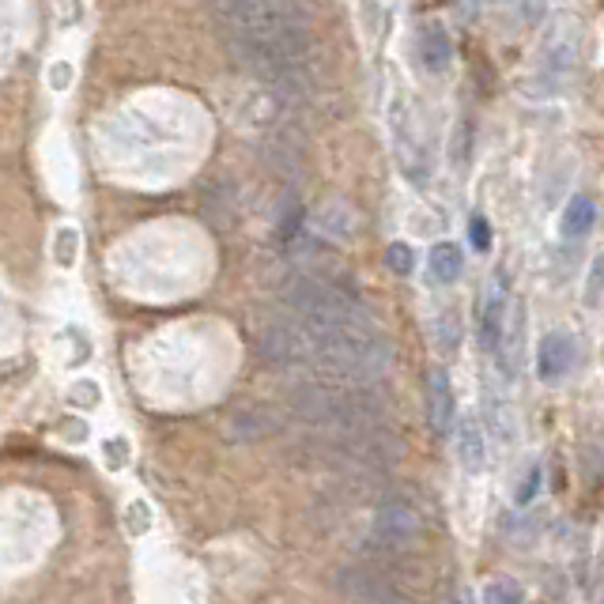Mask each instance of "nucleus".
<instances>
[{
  "instance_id": "obj_1",
  "label": "nucleus",
  "mask_w": 604,
  "mask_h": 604,
  "mask_svg": "<svg viewBox=\"0 0 604 604\" xmlns=\"http://www.w3.org/2000/svg\"><path fill=\"white\" fill-rule=\"evenodd\" d=\"M212 12L224 27L227 50L268 83L276 99H299L310 88L306 53H310V23L299 4H216Z\"/></svg>"
},
{
  "instance_id": "obj_2",
  "label": "nucleus",
  "mask_w": 604,
  "mask_h": 604,
  "mask_svg": "<svg viewBox=\"0 0 604 604\" xmlns=\"http://www.w3.org/2000/svg\"><path fill=\"white\" fill-rule=\"evenodd\" d=\"M574 57H578V31H574L571 19L555 23V31L544 38L541 46V65H536V91L552 95L567 83L574 72Z\"/></svg>"
},
{
  "instance_id": "obj_3",
  "label": "nucleus",
  "mask_w": 604,
  "mask_h": 604,
  "mask_svg": "<svg viewBox=\"0 0 604 604\" xmlns=\"http://www.w3.org/2000/svg\"><path fill=\"white\" fill-rule=\"evenodd\" d=\"M416 536H419V514L405 498H386L374 511V541L378 544H386V548H408Z\"/></svg>"
},
{
  "instance_id": "obj_4",
  "label": "nucleus",
  "mask_w": 604,
  "mask_h": 604,
  "mask_svg": "<svg viewBox=\"0 0 604 604\" xmlns=\"http://www.w3.org/2000/svg\"><path fill=\"white\" fill-rule=\"evenodd\" d=\"M571 363H574V340L567 333H548L541 340V351H536V374L544 382H555L571 370Z\"/></svg>"
},
{
  "instance_id": "obj_5",
  "label": "nucleus",
  "mask_w": 604,
  "mask_h": 604,
  "mask_svg": "<svg viewBox=\"0 0 604 604\" xmlns=\"http://www.w3.org/2000/svg\"><path fill=\"white\" fill-rule=\"evenodd\" d=\"M419 57H424L427 72H446L449 61H454V42H449L443 23H427L419 31Z\"/></svg>"
},
{
  "instance_id": "obj_6",
  "label": "nucleus",
  "mask_w": 604,
  "mask_h": 604,
  "mask_svg": "<svg viewBox=\"0 0 604 604\" xmlns=\"http://www.w3.org/2000/svg\"><path fill=\"white\" fill-rule=\"evenodd\" d=\"M476 325H481V344L487 351H498V340H503V333H506V299H503V291H487V299L481 306V314H476Z\"/></svg>"
},
{
  "instance_id": "obj_7",
  "label": "nucleus",
  "mask_w": 604,
  "mask_h": 604,
  "mask_svg": "<svg viewBox=\"0 0 604 604\" xmlns=\"http://www.w3.org/2000/svg\"><path fill=\"white\" fill-rule=\"evenodd\" d=\"M430 424L438 435H449V427H454V386L443 370L430 374Z\"/></svg>"
},
{
  "instance_id": "obj_8",
  "label": "nucleus",
  "mask_w": 604,
  "mask_h": 604,
  "mask_svg": "<svg viewBox=\"0 0 604 604\" xmlns=\"http://www.w3.org/2000/svg\"><path fill=\"white\" fill-rule=\"evenodd\" d=\"M593 224H597V205L590 197H571L560 219L563 238H586L593 231Z\"/></svg>"
},
{
  "instance_id": "obj_9",
  "label": "nucleus",
  "mask_w": 604,
  "mask_h": 604,
  "mask_svg": "<svg viewBox=\"0 0 604 604\" xmlns=\"http://www.w3.org/2000/svg\"><path fill=\"white\" fill-rule=\"evenodd\" d=\"M457 457H462L465 468H484V427L481 419L465 416L462 424H457Z\"/></svg>"
},
{
  "instance_id": "obj_10",
  "label": "nucleus",
  "mask_w": 604,
  "mask_h": 604,
  "mask_svg": "<svg viewBox=\"0 0 604 604\" xmlns=\"http://www.w3.org/2000/svg\"><path fill=\"white\" fill-rule=\"evenodd\" d=\"M462 268L465 257L454 242H438L430 249V276H435V284H457L462 280Z\"/></svg>"
},
{
  "instance_id": "obj_11",
  "label": "nucleus",
  "mask_w": 604,
  "mask_h": 604,
  "mask_svg": "<svg viewBox=\"0 0 604 604\" xmlns=\"http://www.w3.org/2000/svg\"><path fill=\"white\" fill-rule=\"evenodd\" d=\"M484 604H525V590L514 578H498L484 590Z\"/></svg>"
},
{
  "instance_id": "obj_12",
  "label": "nucleus",
  "mask_w": 604,
  "mask_h": 604,
  "mask_svg": "<svg viewBox=\"0 0 604 604\" xmlns=\"http://www.w3.org/2000/svg\"><path fill=\"white\" fill-rule=\"evenodd\" d=\"M386 265H389L397 276H408L412 268H416V254H412L405 242H393V246L386 249Z\"/></svg>"
},
{
  "instance_id": "obj_13",
  "label": "nucleus",
  "mask_w": 604,
  "mask_h": 604,
  "mask_svg": "<svg viewBox=\"0 0 604 604\" xmlns=\"http://www.w3.org/2000/svg\"><path fill=\"white\" fill-rule=\"evenodd\" d=\"M468 238H473V249H481V254L492 249V224H487V216L476 212L468 219Z\"/></svg>"
},
{
  "instance_id": "obj_14",
  "label": "nucleus",
  "mask_w": 604,
  "mask_h": 604,
  "mask_svg": "<svg viewBox=\"0 0 604 604\" xmlns=\"http://www.w3.org/2000/svg\"><path fill=\"white\" fill-rule=\"evenodd\" d=\"M76 242H80V238H76V231H72V227H65V231L57 235V242H53L57 265H65V268H69V265L76 261Z\"/></svg>"
},
{
  "instance_id": "obj_15",
  "label": "nucleus",
  "mask_w": 604,
  "mask_h": 604,
  "mask_svg": "<svg viewBox=\"0 0 604 604\" xmlns=\"http://www.w3.org/2000/svg\"><path fill=\"white\" fill-rule=\"evenodd\" d=\"M541 481H544V473H541V465H533L529 473H525V484L517 487V506H529L536 492H541Z\"/></svg>"
},
{
  "instance_id": "obj_16",
  "label": "nucleus",
  "mask_w": 604,
  "mask_h": 604,
  "mask_svg": "<svg viewBox=\"0 0 604 604\" xmlns=\"http://www.w3.org/2000/svg\"><path fill=\"white\" fill-rule=\"evenodd\" d=\"M604 299V254L593 261V273H590V284H586V303L597 306Z\"/></svg>"
},
{
  "instance_id": "obj_17",
  "label": "nucleus",
  "mask_w": 604,
  "mask_h": 604,
  "mask_svg": "<svg viewBox=\"0 0 604 604\" xmlns=\"http://www.w3.org/2000/svg\"><path fill=\"white\" fill-rule=\"evenodd\" d=\"M125 462H129V443H125V438H118V443H107V465L121 468Z\"/></svg>"
},
{
  "instance_id": "obj_18",
  "label": "nucleus",
  "mask_w": 604,
  "mask_h": 604,
  "mask_svg": "<svg viewBox=\"0 0 604 604\" xmlns=\"http://www.w3.org/2000/svg\"><path fill=\"white\" fill-rule=\"evenodd\" d=\"M50 80H53V88H57V83H69V69H65V65H61V69H53Z\"/></svg>"
},
{
  "instance_id": "obj_19",
  "label": "nucleus",
  "mask_w": 604,
  "mask_h": 604,
  "mask_svg": "<svg viewBox=\"0 0 604 604\" xmlns=\"http://www.w3.org/2000/svg\"><path fill=\"white\" fill-rule=\"evenodd\" d=\"M386 604H405V601H397V597H389V601H386Z\"/></svg>"
}]
</instances>
